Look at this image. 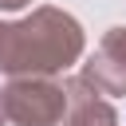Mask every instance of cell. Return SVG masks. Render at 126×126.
<instances>
[{
	"label": "cell",
	"mask_w": 126,
	"mask_h": 126,
	"mask_svg": "<svg viewBox=\"0 0 126 126\" xmlns=\"http://www.w3.org/2000/svg\"><path fill=\"white\" fill-rule=\"evenodd\" d=\"M83 55V28L59 8H35L28 20H0V75H59Z\"/></svg>",
	"instance_id": "1"
},
{
	"label": "cell",
	"mask_w": 126,
	"mask_h": 126,
	"mask_svg": "<svg viewBox=\"0 0 126 126\" xmlns=\"http://www.w3.org/2000/svg\"><path fill=\"white\" fill-rule=\"evenodd\" d=\"M12 126H59L67 114V87L51 75H16L0 91Z\"/></svg>",
	"instance_id": "2"
},
{
	"label": "cell",
	"mask_w": 126,
	"mask_h": 126,
	"mask_svg": "<svg viewBox=\"0 0 126 126\" xmlns=\"http://www.w3.org/2000/svg\"><path fill=\"white\" fill-rule=\"evenodd\" d=\"M83 79L98 94H126V28H110L83 67Z\"/></svg>",
	"instance_id": "3"
},
{
	"label": "cell",
	"mask_w": 126,
	"mask_h": 126,
	"mask_svg": "<svg viewBox=\"0 0 126 126\" xmlns=\"http://www.w3.org/2000/svg\"><path fill=\"white\" fill-rule=\"evenodd\" d=\"M63 87H67V114H63L59 126H118L114 106L106 98H98V91L83 75L63 79Z\"/></svg>",
	"instance_id": "4"
},
{
	"label": "cell",
	"mask_w": 126,
	"mask_h": 126,
	"mask_svg": "<svg viewBox=\"0 0 126 126\" xmlns=\"http://www.w3.org/2000/svg\"><path fill=\"white\" fill-rule=\"evenodd\" d=\"M24 4H32V0H0V8H8V12H16V8H24Z\"/></svg>",
	"instance_id": "5"
},
{
	"label": "cell",
	"mask_w": 126,
	"mask_h": 126,
	"mask_svg": "<svg viewBox=\"0 0 126 126\" xmlns=\"http://www.w3.org/2000/svg\"><path fill=\"white\" fill-rule=\"evenodd\" d=\"M4 122H8V114H4V102H0V126H4Z\"/></svg>",
	"instance_id": "6"
}]
</instances>
